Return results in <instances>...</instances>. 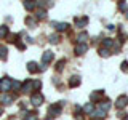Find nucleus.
Instances as JSON below:
<instances>
[{
    "label": "nucleus",
    "mask_w": 128,
    "mask_h": 120,
    "mask_svg": "<svg viewBox=\"0 0 128 120\" xmlns=\"http://www.w3.org/2000/svg\"><path fill=\"white\" fill-rule=\"evenodd\" d=\"M51 26H53L56 30H61L62 32V30H66L67 27H69V24H67V22H56V21H53V22H51Z\"/></svg>",
    "instance_id": "5"
},
{
    "label": "nucleus",
    "mask_w": 128,
    "mask_h": 120,
    "mask_svg": "<svg viewBox=\"0 0 128 120\" xmlns=\"http://www.w3.org/2000/svg\"><path fill=\"white\" fill-rule=\"evenodd\" d=\"M27 70H29L30 74H35V72L40 70V66H37V62L30 61V62H27Z\"/></svg>",
    "instance_id": "7"
},
{
    "label": "nucleus",
    "mask_w": 128,
    "mask_h": 120,
    "mask_svg": "<svg viewBox=\"0 0 128 120\" xmlns=\"http://www.w3.org/2000/svg\"><path fill=\"white\" fill-rule=\"evenodd\" d=\"M115 106H117L118 109H123V107H126V106H128V96H125V94L118 96L117 101H115Z\"/></svg>",
    "instance_id": "4"
},
{
    "label": "nucleus",
    "mask_w": 128,
    "mask_h": 120,
    "mask_svg": "<svg viewBox=\"0 0 128 120\" xmlns=\"http://www.w3.org/2000/svg\"><path fill=\"white\" fill-rule=\"evenodd\" d=\"M26 24H27V26H30V27H37V21H35L34 18H30V16H27V18H26Z\"/></svg>",
    "instance_id": "18"
},
{
    "label": "nucleus",
    "mask_w": 128,
    "mask_h": 120,
    "mask_svg": "<svg viewBox=\"0 0 128 120\" xmlns=\"http://www.w3.org/2000/svg\"><path fill=\"white\" fill-rule=\"evenodd\" d=\"M11 88H13V80L10 77H5V78L0 80V90L2 91H10Z\"/></svg>",
    "instance_id": "1"
},
{
    "label": "nucleus",
    "mask_w": 128,
    "mask_h": 120,
    "mask_svg": "<svg viewBox=\"0 0 128 120\" xmlns=\"http://www.w3.org/2000/svg\"><path fill=\"white\" fill-rule=\"evenodd\" d=\"M18 48L19 50H24V43H18Z\"/></svg>",
    "instance_id": "33"
},
{
    "label": "nucleus",
    "mask_w": 128,
    "mask_h": 120,
    "mask_svg": "<svg viewBox=\"0 0 128 120\" xmlns=\"http://www.w3.org/2000/svg\"><path fill=\"white\" fill-rule=\"evenodd\" d=\"M8 34H10V29H8V26H0V38L8 37Z\"/></svg>",
    "instance_id": "15"
},
{
    "label": "nucleus",
    "mask_w": 128,
    "mask_h": 120,
    "mask_svg": "<svg viewBox=\"0 0 128 120\" xmlns=\"http://www.w3.org/2000/svg\"><path fill=\"white\" fill-rule=\"evenodd\" d=\"M93 115H94L96 118H102L104 115H106V112H102V110H99V109H98V110H94V112H93Z\"/></svg>",
    "instance_id": "28"
},
{
    "label": "nucleus",
    "mask_w": 128,
    "mask_h": 120,
    "mask_svg": "<svg viewBox=\"0 0 128 120\" xmlns=\"http://www.w3.org/2000/svg\"><path fill=\"white\" fill-rule=\"evenodd\" d=\"M83 112H86V114H93V112H94L93 104H85V106H83Z\"/></svg>",
    "instance_id": "23"
},
{
    "label": "nucleus",
    "mask_w": 128,
    "mask_h": 120,
    "mask_svg": "<svg viewBox=\"0 0 128 120\" xmlns=\"http://www.w3.org/2000/svg\"><path fill=\"white\" fill-rule=\"evenodd\" d=\"M13 96H10V94H3L2 96V104H5V106H10L11 102H13Z\"/></svg>",
    "instance_id": "14"
},
{
    "label": "nucleus",
    "mask_w": 128,
    "mask_h": 120,
    "mask_svg": "<svg viewBox=\"0 0 128 120\" xmlns=\"http://www.w3.org/2000/svg\"><path fill=\"white\" fill-rule=\"evenodd\" d=\"M102 45H104V48H107V50H109V46L114 45V42H112V38H104Z\"/></svg>",
    "instance_id": "26"
},
{
    "label": "nucleus",
    "mask_w": 128,
    "mask_h": 120,
    "mask_svg": "<svg viewBox=\"0 0 128 120\" xmlns=\"http://www.w3.org/2000/svg\"><path fill=\"white\" fill-rule=\"evenodd\" d=\"M80 82H82V80H80L78 75H72V77L69 78V86L70 88H75V86L80 85Z\"/></svg>",
    "instance_id": "6"
},
{
    "label": "nucleus",
    "mask_w": 128,
    "mask_h": 120,
    "mask_svg": "<svg viewBox=\"0 0 128 120\" xmlns=\"http://www.w3.org/2000/svg\"><path fill=\"white\" fill-rule=\"evenodd\" d=\"M30 102H32V106H35V107L42 106V102H43V94H42V93H34V94L30 96Z\"/></svg>",
    "instance_id": "2"
},
{
    "label": "nucleus",
    "mask_w": 128,
    "mask_h": 120,
    "mask_svg": "<svg viewBox=\"0 0 128 120\" xmlns=\"http://www.w3.org/2000/svg\"><path fill=\"white\" fill-rule=\"evenodd\" d=\"M64 64H66V59H59V61L56 62V70L61 72V70L64 69Z\"/></svg>",
    "instance_id": "20"
},
{
    "label": "nucleus",
    "mask_w": 128,
    "mask_h": 120,
    "mask_svg": "<svg viewBox=\"0 0 128 120\" xmlns=\"http://www.w3.org/2000/svg\"><path fill=\"white\" fill-rule=\"evenodd\" d=\"M35 16H37V19H43V18H46V10H45V8H42V10H38V11H37V14H35Z\"/></svg>",
    "instance_id": "22"
},
{
    "label": "nucleus",
    "mask_w": 128,
    "mask_h": 120,
    "mask_svg": "<svg viewBox=\"0 0 128 120\" xmlns=\"http://www.w3.org/2000/svg\"><path fill=\"white\" fill-rule=\"evenodd\" d=\"M61 109H62V107L61 106H59V104H56V106H51L50 107V109H48V117H58V115L59 114H61Z\"/></svg>",
    "instance_id": "3"
},
{
    "label": "nucleus",
    "mask_w": 128,
    "mask_h": 120,
    "mask_svg": "<svg viewBox=\"0 0 128 120\" xmlns=\"http://www.w3.org/2000/svg\"><path fill=\"white\" fill-rule=\"evenodd\" d=\"M117 115H118V117H120V118H125V117H126V115H125V112H123V110H120V112H118V114H117Z\"/></svg>",
    "instance_id": "32"
},
{
    "label": "nucleus",
    "mask_w": 128,
    "mask_h": 120,
    "mask_svg": "<svg viewBox=\"0 0 128 120\" xmlns=\"http://www.w3.org/2000/svg\"><path fill=\"white\" fill-rule=\"evenodd\" d=\"M0 115H2V107H0Z\"/></svg>",
    "instance_id": "34"
},
{
    "label": "nucleus",
    "mask_w": 128,
    "mask_h": 120,
    "mask_svg": "<svg viewBox=\"0 0 128 120\" xmlns=\"http://www.w3.org/2000/svg\"><path fill=\"white\" fill-rule=\"evenodd\" d=\"M51 59H53V53H51V51H45V53L42 54V64H48Z\"/></svg>",
    "instance_id": "8"
},
{
    "label": "nucleus",
    "mask_w": 128,
    "mask_h": 120,
    "mask_svg": "<svg viewBox=\"0 0 128 120\" xmlns=\"http://www.w3.org/2000/svg\"><path fill=\"white\" fill-rule=\"evenodd\" d=\"M98 109H99V110H102V112H107V110L110 109V102L106 99V101H102L101 104H98Z\"/></svg>",
    "instance_id": "13"
},
{
    "label": "nucleus",
    "mask_w": 128,
    "mask_h": 120,
    "mask_svg": "<svg viewBox=\"0 0 128 120\" xmlns=\"http://www.w3.org/2000/svg\"><path fill=\"white\" fill-rule=\"evenodd\" d=\"M126 18H128V11H126Z\"/></svg>",
    "instance_id": "35"
},
{
    "label": "nucleus",
    "mask_w": 128,
    "mask_h": 120,
    "mask_svg": "<svg viewBox=\"0 0 128 120\" xmlns=\"http://www.w3.org/2000/svg\"><path fill=\"white\" fill-rule=\"evenodd\" d=\"M118 10H120V11H125V13H126V11H128V6H126V3H125V2H122V3L118 5Z\"/></svg>",
    "instance_id": "29"
},
{
    "label": "nucleus",
    "mask_w": 128,
    "mask_h": 120,
    "mask_svg": "<svg viewBox=\"0 0 128 120\" xmlns=\"http://www.w3.org/2000/svg\"><path fill=\"white\" fill-rule=\"evenodd\" d=\"M86 50H88L86 43H78V45L75 46V54H83Z\"/></svg>",
    "instance_id": "9"
},
{
    "label": "nucleus",
    "mask_w": 128,
    "mask_h": 120,
    "mask_svg": "<svg viewBox=\"0 0 128 120\" xmlns=\"http://www.w3.org/2000/svg\"><path fill=\"white\" fill-rule=\"evenodd\" d=\"M75 24H77V27H85L88 24V18L86 16H83V18H75Z\"/></svg>",
    "instance_id": "11"
},
{
    "label": "nucleus",
    "mask_w": 128,
    "mask_h": 120,
    "mask_svg": "<svg viewBox=\"0 0 128 120\" xmlns=\"http://www.w3.org/2000/svg\"><path fill=\"white\" fill-rule=\"evenodd\" d=\"M122 70H123V72H128V62H126V61L122 62Z\"/></svg>",
    "instance_id": "30"
},
{
    "label": "nucleus",
    "mask_w": 128,
    "mask_h": 120,
    "mask_svg": "<svg viewBox=\"0 0 128 120\" xmlns=\"http://www.w3.org/2000/svg\"><path fill=\"white\" fill-rule=\"evenodd\" d=\"M35 6H37V5H35V2H24V8L29 10V11H32Z\"/></svg>",
    "instance_id": "21"
},
{
    "label": "nucleus",
    "mask_w": 128,
    "mask_h": 120,
    "mask_svg": "<svg viewBox=\"0 0 128 120\" xmlns=\"http://www.w3.org/2000/svg\"><path fill=\"white\" fill-rule=\"evenodd\" d=\"M32 88H34V90H40V88H42V82H40V80H34V82H32Z\"/></svg>",
    "instance_id": "27"
},
{
    "label": "nucleus",
    "mask_w": 128,
    "mask_h": 120,
    "mask_svg": "<svg viewBox=\"0 0 128 120\" xmlns=\"http://www.w3.org/2000/svg\"><path fill=\"white\" fill-rule=\"evenodd\" d=\"M34 88H32V82H29V80H26V82L22 83V88H21V93H29V91H32Z\"/></svg>",
    "instance_id": "10"
},
{
    "label": "nucleus",
    "mask_w": 128,
    "mask_h": 120,
    "mask_svg": "<svg viewBox=\"0 0 128 120\" xmlns=\"http://www.w3.org/2000/svg\"><path fill=\"white\" fill-rule=\"evenodd\" d=\"M19 86H21V83H19V82H14V80H13V88H14V90H18Z\"/></svg>",
    "instance_id": "31"
},
{
    "label": "nucleus",
    "mask_w": 128,
    "mask_h": 120,
    "mask_svg": "<svg viewBox=\"0 0 128 120\" xmlns=\"http://www.w3.org/2000/svg\"><path fill=\"white\" fill-rule=\"evenodd\" d=\"M86 40H88V34H86V32H80L78 37H77V42L78 43H85Z\"/></svg>",
    "instance_id": "17"
},
{
    "label": "nucleus",
    "mask_w": 128,
    "mask_h": 120,
    "mask_svg": "<svg viewBox=\"0 0 128 120\" xmlns=\"http://www.w3.org/2000/svg\"><path fill=\"white\" fill-rule=\"evenodd\" d=\"M101 98H102V90H98V91H93V93H91V101L93 102H98Z\"/></svg>",
    "instance_id": "12"
},
{
    "label": "nucleus",
    "mask_w": 128,
    "mask_h": 120,
    "mask_svg": "<svg viewBox=\"0 0 128 120\" xmlns=\"http://www.w3.org/2000/svg\"><path fill=\"white\" fill-rule=\"evenodd\" d=\"M24 120H38V117H37L35 112H27L26 117H24Z\"/></svg>",
    "instance_id": "19"
},
{
    "label": "nucleus",
    "mask_w": 128,
    "mask_h": 120,
    "mask_svg": "<svg viewBox=\"0 0 128 120\" xmlns=\"http://www.w3.org/2000/svg\"><path fill=\"white\" fill-rule=\"evenodd\" d=\"M48 38H50V43H58L59 42V35L58 34H51Z\"/></svg>",
    "instance_id": "25"
},
{
    "label": "nucleus",
    "mask_w": 128,
    "mask_h": 120,
    "mask_svg": "<svg viewBox=\"0 0 128 120\" xmlns=\"http://www.w3.org/2000/svg\"><path fill=\"white\" fill-rule=\"evenodd\" d=\"M6 56H8V48L0 43V59H6Z\"/></svg>",
    "instance_id": "16"
},
{
    "label": "nucleus",
    "mask_w": 128,
    "mask_h": 120,
    "mask_svg": "<svg viewBox=\"0 0 128 120\" xmlns=\"http://www.w3.org/2000/svg\"><path fill=\"white\" fill-rule=\"evenodd\" d=\"M99 54H101L102 58H107V56L110 54V51L107 50V48H104V46H102V48H99Z\"/></svg>",
    "instance_id": "24"
}]
</instances>
